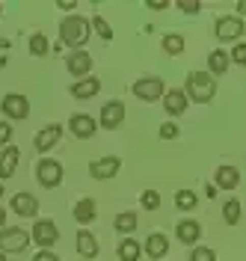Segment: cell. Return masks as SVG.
Instances as JSON below:
<instances>
[{
    "mask_svg": "<svg viewBox=\"0 0 246 261\" xmlns=\"http://www.w3.org/2000/svg\"><path fill=\"white\" fill-rule=\"evenodd\" d=\"M30 54H36V57H45L48 54V39L42 33H33L30 36Z\"/></svg>",
    "mask_w": 246,
    "mask_h": 261,
    "instance_id": "29",
    "label": "cell"
},
{
    "mask_svg": "<svg viewBox=\"0 0 246 261\" xmlns=\"http://www.w3.org/2000/svg\"><path fill=\"white\" fill-rule=\"evenodd\" d=\"M213 33H216V39L220 42H240V36L246 33V24L240 15H223L216 18V24H213Z\"/></svg>",
    "mask_w": 246,
    "mask_h": 261,
    "instance_id": "3",
    "label": "cell"
},
{
    "mask_svg": "<svg viewBox=\"0 0 246 261\" xmlns=\"http://www.w3.org/2000/svg\"><path fill=\"white\" fill-rule=\"evenodd\" d=\"M160 137H163V140H175V137H178V125L163 122V125H160Z\"/></svg>",
    "mask_w": 246,
    "mask_h": 261,
    "instance_id": "35",
    "label": "cell"
},
{
    "mask_svg": "<svg viewBox=\"0 0 246 261\" xmlns=\"http://www.w3.org/2000/svg\"><path fill=\"white\" fill-rule=\"evenodd\" d=\"M223 220H226V226H237V220H240V199H229L226 202Z\"/></svg>",
    "mask_w": 246,
    "mask_h": 261,
    "instance_id": "27",
    "label": "cell"
},
{
    "mask_svg": "<svg viewBox=\"0 0 246 261\" xmlns=\"http://www.w3.org/2000/svg\"><path fill=\"white\" fill-rule=\"evenodd\" d=\"M119 166H122V161H119L116 154H107V158H98V161H92V163H89V175H92L95 181L116 178Z\"/></svg>",
    "mask_w": 246,
    "mask_h": 261,
    "instance_id": "7",
    "label": "cell"
},
{
    "mask_svg": "<svg viewBox=\"0 0 246 261\" xmlns=\"http://www.w3.org/2000/svg\"><path fill=\"white\" fill-rule=\"evenodd\" d=\"M122 122H125V104L116 101V98L107 101V104L101 107V125H104L107 130H113V128H119Z\"/></svg>",
    "mask_w": 246,
    "mask_h": 261,
    "instance_id": "10",
    "label": "cell"
},
{
    "mask_svg": "<svg viewBox=\"0 0 246 261\" xmlns=\"http://www.w3.org/2000/svg\"><path fill=\"white\" fill-rule=\"evenodd\" d=\"M133 95L140 98V101H157V98L166 95V86L160 77H140V81L133 83Z\"/></svg>",
    "mask_w": 246,
    "mask_h": 261,
    "instance_id": "5",
    "label": "cell"
},
{
    "mask_svg": "<svg viewBox=\"0 0 246 261\" xmlns=\"http://www.w3.org/2000/svg\"><path fill=\"white\" fill-rule=\"evenodd\" d=\"M33 261H60V258H57V252H50V249H42V252H39Z\"/></svg>",
    "mask_w": 246,
    "mask_h": 261,
    "instance_id": "37",
    "label": "cell"
},
{
    "mask_svg": "<svg viewBox=\"0 0 246 261\" xmlns=\"http://www.w3.org/2000/svg\"><path fill=\"white\" fill-rule=\"evenodd\" d=\"M187 101H190V98H187L184 89H169V92L163 95V110L169 116H181L184 110H187Z\"/></svg>",
    "mask_w": 246,
    "mask_h": 261,
    "instance_id": "16",
    "label": "cell"
},
{
    "mask_svg": "<svg viewBox=\"0 0 246 261\" xmlns=\"http://www.w3.org/2000/svg\"><path fill=\"white\" fill-rule=\"evenodd\" d=\"M163 50L169 54V57H178V54H184V36H178V33H169V36H163Z\"/></svg>",
    "mask_w": 246,
    "mask_h": 261,
    "instance_id": "26",
    "label": "cell"
},
{
    "mask_svg": "<svg viewBox=\"0 0 246 261\" xmlns=\"http://www.w3.org/2000/svg\"><path fill=\"white\" fill-rule=\"evenodd\" d=\"M74 220L80 223V226H86V223H92L95 220V199H80L77 205H74Z\"/></svg>",
    "mask_w": 246,
    "mask_h": 261,
    "instance_id": "23",
    "label": "cell"
},
{
    "mask_svg": "<svg viewBox=\"0 0 246 261\" xmlns=\"http://www.w3.org/2000/svg\"><path fill=\"white\" fill-rule=\"evenodd\" d=\"M68 128H71V134H74L77 140H92V137H95V119L86 116V113H74L68 119Z\"/></svg>",
    "mask_w": 246,
    "mask_h": 261,
    "instance_id": "13",
    "label": "cell"
},
{
    "mask_svg": "<svg viewBox=\"0 0 246 261\" xmlns=\"http://www.w3.org/2000/svg\"><path fill=\"white\" fill-rule=\"evenodd\" d=\"M190 261H216V255L208 246H196V249H190Z\"/></svg>",
    "mask_w": 246,
    "mask_h": 261,
    "instance_id": "32",
    "label": "cell"
},
{
    "mask_svg": "<svg viewBox=\"0 0 246 261\" xmlns=\"http://www.w3.org/2000/svg\"><path fill=\"white\" fill-rule=\"evenodd\" d=\"M229 65H231V57H229V54H226L223 48L211 50V57H208V68H211V74H213V77L226 74V71H229Z\"/></svg>",
    "mask_w": 246,
    "mask_h": 261,
    "instance_id": "22",
    "label": "cell"
},
{
    "mask_svg": "<svg viewBox=\"0 0 246 261\" xmlns=\"http://www.w3.org/2000/svg\"><path fill=\"white\" fill-rule=\"evenodd\" d=\"M0 48H12V42L9 39H0Z\"/></svg>",
    "mask_w": 246,
    "mask_h": 261,
    "instance_id": "41",
    "label": "cell"
},
{
    "mask_svg": "<svg viewBox=\"0 0 246 261\" xmlns=\"http://www.w3.org/2000/svg\"><path fill=\"white\" fill-rule=\"evenodd\" d=\"M140 202H143L146 211H157V208H160V193H157V190H146Z\"/></svg>",
    "mask_w": 246,
    "mask_h": 261,
    "instance_id": "31",
    "label": "cell"
},
{
    "mask_svg": "<svg viewBox=\"0 0 246 261\" xmlns=\"http://www.w3.org/2000/svg\"><path fill=\"white\" fill-rule=\"evenodd\" d=\"M74 244H77V252H80L83 258H95V255H98V241H95V234H92V231H86V228L77 231Z\"/></svg>",
    "mask_w": 246,
    "mask_h": 261,
    "instance_id": "19",
    "label": "cell"
},
{
    "mask_svg": "<svg viewBox=\"0 0 246 261\" xmlns=\"http://www.w3.org/2000/svg\"><path fill=\"white\" fill-rule=\"evenodd\" d=\"M0 261H6V252H0Z\"/></svg>",
    "mask_w": 246,
    "mask_h": 261,
    "instance_id": "42",
    "label": "cell"
},
{
    "mask_svg": "<svg viewBox=\"0 0 246 261\" xmlns=\"http://www.w3.org/2000/svg\"><path fill=\"white\" fill-rule=\"evenodd\" d=\"M231 63H237V65H246V42H237L234 48H231Z\"/></svg>",
    "mask_w": 246,
    "mask_h": 261,
    "instance_id": "33",
    "label": "cell"
},
{
    "mask_svg": "<svg viewBox=\"0 0 246 261\" xmlns=\"http://www.w3.org/2000/svg\"><path fill=\"white\" fill-rule=\"evenodd\" d=\"M66 65H68V71H71L77 81H83V77H89V71H92V57H89L86 50H71L68 60H66Z\"/></svg>",
    "mask_w": 246,
    "mask_h": 261,
    "instance_id": "11",
    "label": "cell"
},
{
    "mask_svg": "<svg viewBox=\"0 0 246 261\" xmlns=\"http://www.w3.org/2000/svg\"><path fill=\"white\" fill-rule=\"evenodd\" d=\"M213 181H216V187H223V190H234V187L240 184V172H237V166H220V169L213 172Z\"/></svg>",
    "mask_w": 246,
    "mask_h": 261,
    "instance_id": "20",
    "label": "cell"
},
{
    "mask_svg": "<svg viewBox=\"0 0 246 261\" xmlns=\"http://www.w3.org/2000/svg\"><path fill=\"white\" fill-rule=\"evenodd\" d=\"M30 244V234L24 228H3L0 231V252H24Z\"/></svg>",
    "mask_w": 246,
    "mask_h": 261,
    "instance_id": "6",
    "label": "cell"
},
{
    "mask_svg": "<svg viewBox=\"0 0 246 261\" xmlns=\"http://www.w3.org/2000/svg\"><path fill=\"white\" fill-rule=\"evenodd\" d=\"M9 140H12V125L0 122V146H9Z\"/></svg>",
    "mask_w": 246,
    "mask_h": 261,
    "instance_id": "36",
    "label": "cell"
},
{
    "mask_svg": "<svg viewBox=\"0 0 246 261\" xmlns=\"http://www.w3.org/2000/svg\"><path fill=\"white\" fill-rule=\"evenodd\" d=\"M0 110L9 116V119H27V116H30V101L24 95H15V92H12V95H6L0 101Z\"/></svg>",
    "mask_w": 246,
    "mask_h": 261,
    "instance_id": "9",
    "label": "cell"
},
{
    "mask_svg": "<svg viewBox=\"0 0 246 261\" xmlns=\"http://www.w3.org/2000/svg\"><path fill=\"white\" fill-rule=\"evenodd\" d=\"M92 30L98 33V36L104 39V42H113V30H110V24H107V21H104L101 15L92 18Z\"/></svg>",
    "mask_w": 246,
    "mask_h": 261,
    "instance_id": "30",
    "label": "cell"
},
{
    "mask_svg": "<svg viewBox=\"0 0 246 261\" xmlns=\"http://www.w3.org/2000/svg\"><path fill=\"white\" fill-rule=\"evenodd\" d=\"M146 6H148V9H166V6H169V0H148Z\"/></svg>",
    "mask_w": 246,
    "mask_h": 261,
    "instance_id": "38",
    "label": "cell"
},
{
    "mask_svg": "<svg viewBox=\"0 0 246 261\" xmlns=\"http://www.w3.org/2000/svg\"><path fill=\"white\" fill-rule=\"evenodd\" d=\"M0 196H3V184H0Z\"/></svg>",
    "mask_w": 246,
    "mask_h": 261,
    "instance_id": "43",
    "label": "cell"
},
{
    "mask_svg": "<svg viewBox=\"0 0 246 261\" xmlns=\"http://www.w3.org/2000/svg\"><path fill=\"white\" fill-rule=\"evenodd\" d=\"M175 238H178L181 244L193 246V244H199V238H202V226H199L196 220H181L178 226H175Z\"/></svg>",
    "mask_w": 246,
    "mask_h": 261,
    "instance_id": "15",
    "label": "cell"
},
{
    "mask_svg": "<svg viewBox=\"0 0 246 261\" xmlns=\"http://www.w3.org/2000/svg\"><path fill=\"white\" fill-rule=\"evenodd\" d=\"M166 249H169V241H166V234H160V231L148 234L146 244H143V252H146V255H151V258H163Z\"/></svg>",
    "mask_w": 246,
    "mask_h": 261,
    "instance_id": "18",
    "label": "cell"
},
{
    "mask_svg": "<svg viewBox=\"0 0 246 261\" xmlns=\"http://www.w3.org/2000/svg\"><path fill=\"white\" fill-rule=\"evenodd\" d=\"M184 92H187L190 101H196V104H208L216 95V81H213L211 71H190Z\"/></svg>",
    "mask_w": 246,
    "mask_h": 261,
    "instance_id": "2",
    "label": "cell"
},
{
    "mask_svg": "<svg viewBox=\"0 0 246 261\" xmlns=\"http://www.w3.org/2000/svg\"><path fill=\"white\" fill-rule=\"evenodd\" d=\"M36 178H39V184H42L45 190L60 187V184H63V163L53 161V158H42L39 166H36Z\"/></svg>",
    "mask_w": 246,
    "mask_h": 261,
    "instance_id": "4",
    "label": "cell"
},
{
    "mask_svg": "<svg viewBox=\"0 0 246 261\" xmlns=\"http://www.w3.org/2000/svg\"><path fill=\"white\" fill-rule=\"evenodd\" d=\"M9 202H12V211H15L18 217H36V214H39V199L30 196V193H15Z\"/></svg>",
    "mask_w": 246,
    "mask_h": 261,
    "instance_id": "14",
    "label": "cell"
},
{
    "mask_svg": "<svg viewBox=\"0 0 246 261\" xmlns=\"http://www.w3.org/2000/svg\"><path fill=\"white\" fill-rule=\"evenodd\" d=\"M175 6H178L181 12H187V15H193V12H199V9H202V3H199V0H178Z\"/></svg>",
    "mask_w": 246,
    "mask_h": 261,
    "instance_id": "34",
    "label": "cell"
},
{
    "mask_svg": "<svg viewBox=\"0 0 246 261\" xmlns=\"http://www.w3.org/2000/svg\"><path fill=\"white\" fill-rule=\"evenodd\" d=\"M3 226H6V211L0 208V231H3Z\"/></svg>",
    "mask_w": 246,
    "mask_h": 261,
    "instance_id": "39",
    "label": "cell"
},
{
    "mask_svg": "<svg viewBox=\"0 0 246 261\" xmlns=\"http://www.w3.org/2000/svg\"><path fill=\"white\" fill-rule=\"evenodd\" d=\"M237 12H240V15H246V0H240V3H237Z\"/></svg>",
    "mask_w": 246,
    "mask_h": 261,
    "instance_id": "40",
    "label": "cell"
},
{
    "mask_svg": "<svg viewBox=\"0 0 246 261\" xmlns=\"http://www.w3.org/2000/svg\"><path fill=\"white\" fill-rule=\"evenodd\" d=\"M89 27H92V21H86L83 15H66L60 21V36L74 50H83V45L89 42Z\"/></svg>",
    "mask_w": 246,
    "mask_h": 261,
    "instance_id": "1",
    "label": "cell"
},
{
    "mask_svg": "<svg viewBox=\"0 0 246 261\" xmlns=\"http://www.w3.org/2000/svg\"><path fill=\"white\" fill-rule=\"evenodd\" d=\"M140 255H143V246L136 244V241L125 238V241L119 244V258H122V261H136Z\"/></svg>",
    "mask_w": 246,
    "mask_h": 261,
    "instance_id": "24",
    "label": "cell"
},
{
    "mask_svg": "<svg viewBox=\"0 0 246 261\" xmlns=\"http://www.w3.org/2000/svg\"><path fill=\"white\" fill-rule=\"evenodd\" d=\"M33 241L42 246V249L53 246L57 241H60V228H57V223H53V220H36V226H33Z\"/></svg>",
    "mask_w": 246,
    "mask_h": 261,
    "instance_id": "8",
    "label": "cell"
},
{
    "mask_svg": "<svg viewBox=\"0 0 246 261\" xmlns=\"http://www.w3.org/2000/svg\"><path fill=\"white\" fill-rule=\"evenodd\" d=\"M18 161H21V151H18L15 146L3 148L0 151V178H12L18 169Z\"/></svg>",
    "mask_w": 246,
    "mask_h": 261,
    "instance_id": "17",
    "label": "cell"
},
{
    "mask_svg": "<svg viewBox=\"0 0 246 261\" xmlns=\"http://www.w3.org/2000/svg\"><path fill=\"white\" fill-rule=\"evenodd\" d=\"M60 137H63V125L60 122H50V125H45V128L39 130V137H36V151H50V148L60 143Z\"/></svg>",
    "mask_w": 246,
    "mask_h": 261,
    "instance_id": "12",
    "label": "cell"
},
{
    "mask_svg": "<svg viewBox=\"0 0 246 261\" xmlns=\"http://www.w3.org/2000/svg\"><path fill=\"white\" fill-rule=\"evenodd\" d=\"M175 205H178L181 211H193L199 205V196L193 193V190H178V193H175Z\"/></svg>",
    "mask_w": 246,
    "mask_h": 261,
    "instance_id": "28",
    "label": "cell"
},
{
    "mask_svg": "<svg viewBox=\"0 0 246 261\" xmlns=\"http://www.w3.org/2000/svg\"><path fill=\"white\" fill-rule=\"evenodd\" d=\"M98 89H101L98 77H83V81H77L74 86H71V95L86 101V98H95V95H98Z\"/></svg>",
    "mask_w": 246,
    "mask_h": 261,
    "instance_id": "21",
    "label": "cell"
},
{
    "mask_svg": "<svg viewBox=\"0 0 246 261\" xmlns=\"http://www.w3.org/2000/svg\"><path fill=\"white\" fill-rule=\"evenodd\" d=\"M133 228H136V214L133 211H122L116 217V231L119 234H131Z\"/></svg>",
    "mask_w": 246,
    "mask_h": 261,
    "instance_id": "25",
    "label": "cell"
}]
</instances>
